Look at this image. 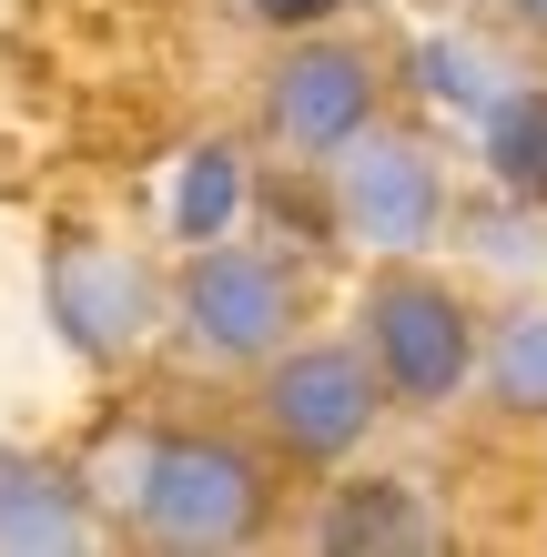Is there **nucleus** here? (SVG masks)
I'll return each mask as SVG.
<instances>
[{"mask_svg": "<svg viewBox=\"0 0 547 557\" xmlns=\"http://www.w3.org/2000/svg\"><path fill=\"white\" fill-rule=\"evenodd\" d=\"M325 203H335V234L356 253H426L446 234V162L426 133H406V122H375L356 133L335 162H325Z\"/></svg>", "mask_w": 547, "mask_h": 557, "instance_id": "6", "label": "nucleus"}, {"mask_svg": "<svg viewBox=\"0 0 547 557\" xmlns=\"http://www.w3.org/2000/svg\"><path fill=\"white\" fill-rule=\"evenodd\" d=\"M356 345L375 355L396 416H446V406H467V385H476L487 314L467 305V284L426 274L415 253H385L365 274V294H356Z\"/></svg>", "mask_w": 547, "mask_h": 557, "instance_id": "2", "label": "nucleus"}, {"mask_svg": "<svg viewBox=\"0 0 547 557\" xmlns=\"http://www.w3.org/2000/svg\"><path fill=\"white\" fill-rule=\"evenodd\" d=\"M122 507H133V537L183 547V557L253 547L274 528V467L244 436H223V425H152L133 446Z\"/></svg>", "mask_w": 547, "mask_h": 557, "instance_id": "1", "label": "nucleus"}, {"mask_svg": "<svg viewBox=\"0 0 547 557\" xmlns=\"http://www.w3.org/2000/svg\"><path fill=\"white\" fill-rule=\"evenodd\" d=\"M385 416H396L385 406V375H375V355L356 335H295L284 355L253 366V425H264V446L284 467H314V476L356 467Z\"/></svg>", "mask_w": 547, "mask_h": 557, "instance_id": "4", "label": "nucleus"}, {"mask_svg": "<svg viewBox=\"0 0 547 557\" xmlns=\"http://www.w3.org/2000/svg\"><path fill=\"white\" fill-rule=\"evenodd\" d=\"M304 537L325 557H426L446 547V517L426 507L415 476H375V467H335V486L314 497Z\"/></svg>", "mask_w": 547, "mask_h": 557, "instance_id": "7", "label": "nucleus"}, {"mask_svg": "<svg viewBox=\"0 0 547 557\" xmlns=\"http://www.w3.org/2000/svg\"><path fill=\"white\" fill-rule=\"evenodd\" d=\"M507 21H518L527 41H547V0H507Z\"/></svg>", "mask_w": 547, "mask_h": 557, "instance_id": "13", "label": "nucleus"}, {"mask_svg": "<svg viewBox=\"0 0 547 557\" xmlns=\"http://www.w3.org/2000/svg\"><path fill=\"white\" fill-rule=\"evenodd\" d=\"M304 335V284L274 244L244 234H203L173 264V345L213 375H253L264 355H284Z\"/></svg>", "mask_w": 547, "mask_h": 557, "instance_id": "3", "label": "nucleus"}, {"mask_svg": "<svg viewBox=\"0 0 547 557\" xmlns=\"http://www.w3.org/2000/svg\"><path fill=\"white\" fill-rule=\"evenodd\" d=\"M234 11L264 30V41H304V30H335L356 0H234Z\"/></svg>", "mask_w": 547, "mask_h": 557, "instance_id": "12", "label": "nucleus"}, {"mask_svg": "<svg viewBox=\"0 0 547 557\" xmlns=\"http://www.w3.org/2000/svg\"><path fill=\"white\" fill-rule=\"evenodd\" d=\"M102 537V517L82 507V486L51 467V456L30 446H0V547L41 557V547H91Z\"/></svg>", "mask_w": 547, "mask_h": 557, "instance_id": "8", "label": "nucleus"}, {"mask_svg": "<svg viewBox=\"0 0 547 557\" xmlns=\"http://www.w3.org/2000/svg\"><path fill=\"white\" fill-rule=\"evenodd\" d=\"M385 122V61L345 30H304V41H274L264 61V143L284 162H325Z\"/></svg>", "mask_w": 547, "mask_h": 557, "instance_id": "5", "label": "nucleus"}, {"mask_svg": "<svg viewBox=\"0 0 547 557\" xmlns=\"http://www.w3.org/2000/svg\"><path fill=\"white\" fill-rule=\"evenodd\" d=\"M476 162L507 203L547 213V82H507L476 102Z\"/></svg>", "mask_w": 547, "mask_h": 557, "instance_id": "9", "label": "nucleus"}, {"mask_svg": "<svg viewBox=\"0 0 547 557\" xmlns=\"http://www.w3.org/2000/svg\"><path fill=\"white\" fill-rule=\"evenodd\" d=\"M51 314L72 324V345H82V355H112V345H133L142 284L122 274V264H102L91 244H72V253L51 264Z\"/></svg>", "mask_w": 547, "mask_h": 557, "instance_id": "10", "label": "nucleus"}, {"mask_svg": "<svg viewBox=\"0 0 547 557\" xmlns=\"http://www.w3.org/2000/svg\"><path fill=\"white\" fill-rule=\"evenodd\" d=\"M476 396L507 425H547V305H518L487 324V355H476Z\"/></svg>", "mask_w": 547, "mask_h": 557, "instance_id": "11", "label": "nucleus"}]
</instances>
